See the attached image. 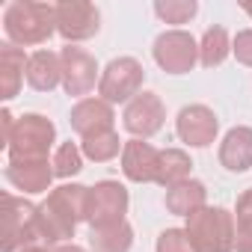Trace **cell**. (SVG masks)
<instances>
[{
  "label": "cell",
  "mask_w": 252,
  "mask_h": 252,
  "mask_svg": "<svg viewBox=\"0 0 252 252\" xmlns=\"http://www.w3.org/2000/svg\"><path fill=\"white\" fill-rule=\"evenodd\" d=\"M86 196L89 187L63 184L51 190V196L39 205V234L48 243H63L74 237V225L86 220Z\"/></svg>",
  "instance_id": "6da1fadb"
},
{
  "label": "cell",
  "mask_w": 252,
  "mask_h": 252,
  "mask_svg": "<svg viewBox=\"0 0 252 252\" xmlns=\"http://www.w3.org/2000/svg\"><path fill=\"white\" fill-rule=\"evenodd\" d=\"M3 30L12 45H42L57 30V6L15 0L3 12Z\"/></svg>",
  "instance_id": "7a4b0ae2"
},
{
  "label": "cell",
  "mask_w": 252,
  "mask_h": 252,
  "mask_svg": "<svg viewBox=\"0 0 252 252\" xmlns=\"http://www.w3.org/2000/svg\"><path fill=\"white\" fill-rule=\"evenodd\" d=\"M184 231L196 252H228L234 249V237H237L231 214L222 208H208V205L187 217Z\"/></svg>",
  "instance_id": "3957f363"
},
{
  "label": "cell",
  "mask_w": 252,
  "mask_h": 252,
  "mask_svg": "<svg viewBox=\"0 0 252 252\" xmlns=\"http://www.w3.org/2000/svg\"><path fill=\"white\" fill-rule=\"evenodd\" d=\"M57 128L54 122L39 116V113H27L15 122L12 137H9V163H27V160H48V152L54 146Z\"/></svg>",
  "instance_id": "277c9868"
},
{
  "label": "cell",
  "mask_w": 252,
  "mask_h": 252,
  "mask_svg": "<svg viewBox=\"0 0 252 252\" xmlns=\"http://www.w3.org/2000/svg\"><path fill=\"white\" fill-rule=\"evenodd\" d=\"M39 234V208L30 205L24 196L3 193V252H21L27 249Z\"/></svg>",
  "instance_id": "5b68a950"
},
{
  "label": "cell",
  "mask_w": 252,
  "mask_h": 252,
  "mask_svg": "<svg viewBox=\"0 0 252 252\" xmlns=\"http://www.w3.org/2000/svg\"><path fill=\"white\" fill-rule=\"evenodd\" d=\"M125 211H128V190H125L119 181H101V184L89 187V196H86V222L92 228L125 222Z\"/></svg>",
  "instance_id": "8992f818"
},
{
  "label": "cell",
  "mask_w": 252,
  "mask_h": 252,
  "mask_svg": "<svg viewBox=\"0 0 252 252\" xmlns=\"http://www.w3.org/2000/svg\"><path fill=\"white\" fill-rule=\"evenodd\" d=\"M143 65L134 60V57H119L113 60L101 80H98V92L107 104H119V101H128V98H137L140 95V86H143Z\"/></svg>",
  "instance_id": "52a82bcc"
},
{
  "label": "cell",
  "mask_w": 252,
  "mask_h": 252,
  "mask_svg": "<svg viewBox=\"0 0 252 252\" xmlns=\"http://www.w3.org/2000/svg\"><path fill=\"white\" fill-rule=\"evenodd\" d=\"M196 57H199V48L193 42L190 33L184 30H169V33H160L158 42H155V60L160 68H166L169 74H184L196 65Z\"/></svg>",
  "instance_id": "ba28073f"
},
{
  "label": "cell",
  "mask_w": 252,
  "mask_h": 252,
  "mask_svg": "<svg viewBox=\"0 0 252 252\" xmlns=\"http://www.w3.org/2000/svg\"><path fill=\"white\" fill-rule=\"evenodd\" d=\"M57 33L65 42H83L98 33V9L83 0L57 3Z\"/></svg>",
  "instance_id": "9c48e42d"
},
{
  "label": "cell",
  "mask_w": 252,
  "mask_h": 252,
  "mask_svg": "<svg viewBox=\"0 0 252 252\" xmlns=\"http://www.w3.org/2000/svg\"><path fill=\"white\" fill-rule=\"evenodd\" d=\"M60 63H63V86L68 95H86L95 86L98 65H95L92 54H86L77 45H65L60 51Z\"/></svg>",
  "instance_id": "30bf717a"
},
{
  "label": "cell",
  "mask_w": 252,
  "mask_h": 252,
  "mask_svg": "<svg viewBox=\"0 0 252 252\" xmlns=\"http://www.w3.org/2000/svg\"><path fill=\"white\" fill-rule=\"evenodd\" d=\"M163 119H166V110H163V101L155 95V92H143L137 95L128 110H125V128H128L134 137H152L163 128Z\"/></svg>",
  "instance_id": "8fae6325"
},
{
  "label": "cell",
  "mask_w": 252,
  "mask_h": 252,
  "mask_svg": "<svg viewBox=\"0 0 252 252\" xmlns=\"http://www.w3.org/2000/svg\"><path fill=\"white\" fill-rule=\"evenodd\" d=\"M217 128H220L217 116L205 104H193V107H184L178 113V137L187 146H196V149L211 146L214 137H217Z\"/></svg>",
  "instance_id": "7c38bea8"
},
{
  "label": "cell",
  "mask_w": 252,
  "mask_h": 252,
  "mask_svg": "<svg viewBox=\"0 0 252 252\" xmlns=\"http://www.w3.org/2000/svg\"><path fill=\"white\" fill-rule=\"evenodd\" d=\"M71 128L86 140L104 131H113V107L104 98H83L71 110Z\"/></svg>",
  "instance_id": "4fadbf2b"
},
{
  "label": "cell",
  "mask_w": 252,
  "mask_h": 252,
  "mask_svg": "<svg viewBox=\"0 0 252 252\" xmlns=\"http://www.w3.org/2000/svg\"><path fill=\"white\" fill-rule=\"evenodd\" d=\"M122 169L131 181H158V169H160V152L152 149L143 140H131L122 149Z\"/></svg>",
  "instance_id": "5bb4252c"
},
{
  "label": "cell",
  "mask_w": 252,
  "mask_h": 252,
  "mask_svg": "<svg viewBox=\"0 0 252 252\" xmlns=\"http://www.w3.org/2000/svg\"><path fill=\"white\" fill-rule=\"evenodd\" d=\"M54 163L48 160H27V163H9L6 181L21 193H45L54 181Z\"/></svg>",
  "instance_id": "9a60e30c"
},
{
  "label": "cell",
  "mask_w": 252,
  "mask_h": 252,
  "mask_svg": "<svg viewBox=\"0 0 252 252\" xmlns=\"http://www.w3.org/2000/svg\"><path fill=\"white\" fill-rule=\"evenodd\" d=\"M27 63H30V57H24L21 48H15V45L0 48V98L12 101L18 95L24 74H27Z\"/></svg>",
  "instance_id": "2e32d148"
},
{
  "label": "cell",
  "mask_w": 252,
  "mask_h": 252,
  "mask_svg": "<svg viewBox=\"0 0 252 252\" xmlns=\"http://www.w3.org/2000/svg\"><path fill=\"white\" fill-rule=\"evenodd\" d=\"M220 163L231 172L252 166V128H231L220 146Z\"/></svg>",
  "instance_id": "e0dca14e"
},
{
  "label": "cell",
  "mask_w": 252,
  "mask_h": 252,
  "mask_svg": "<svg viewBox=\"0 0 252 252\" xmlns=\"http://www.w3.org/2000/svg\"><path fill=\"white\" fill-rule=\"evenodd\" d=\"M27 83L39 92H51L57 83H63V63L54 51H36L27 63Z\"/></svg>",
  "instance_id": "ac0fdd59"
},
{
  "label": "cell",
  "mask_w": 252,
  "mask_h": 252,
  "mask_svg": "<svg viewBox=\"0 0 252 252\" xmlns=\"http://www.w3.org/2000/svg\"><path fill=\"white\" fill-rule=\"evenodd\" d=\"M166 208L172 214H181V217L196 214L199 208H205V184L202 181H181V184L169 187Z\"/></svg>",
  "instance_id": "d6986e66"
},
{
  "label": "cell",
  "mask_w": 252,
  "mask_h": 252,
  "mask_svg": "<svg viewBox=\"0 0 252 252\" xmlns=\"http://www.w3.org/2000/svg\"><path fill=\"white\" fill-rule=\"evenodd\" d=\"M131 243H134V231L128 222H116V225H104V228L89 231L92 252H128Z\"/></svg>",
  "instance_id": "ffe728a7"
},
{
  "label": "cell",
  "mask_w": 252,
  "mask_h": 252,
  "mask_svg": "<svg viewBox=\"0 0 252 252\" xmlns=\"http://www.w3.org/2000/svg\"><path fill=\"white\" fill-rule=\"evenodd\" d=\"M190 158L181 152V149H166L160 152V169H158V184H166V187H175L181 181H187V172H190Z\"/></svg>",
  "instance_id": "44dd1931"
},
{
  "label": "cell",
  "mask_w": 252,
  "mask_h": 252,
  "mask_svg": "<svg viewBox=\"0 0 252 252\" xmlns=\"http://www.w3.org/2000/svg\"><path fill=\"white\" fill-rule=\"evenodd\" d=\"M228 33L222 27H211L205 36H202V48H199V60L205 68H214L220 65L225 57H228Z\"/></svg>",
  "instance_id": "7402d4cb"
},
{
  "label": "cell",
  "mask_w": 252,
  "mask_h": 252,
  "mask_svg": "<svg viewBox=\"0 0 252 252\" xmlns=\"http://www.w3.org/2000/svg\"><path fill=\"white\" fill-rule=\"evenodd\" d=\"M80 152H83L89 160H98V163L113 160V158L119 155V134H116V131H104V134L86 137L83 146H80Z\"/></svg>",
  "instance_id": "603a6c76"
},
{
  "label": "cell",
  "mask_w": 252,
  "mask_h": 252,
  "mask_svg": "<svg viewBox=\"0 0 252 252\" xmlns=\"http://www.w3.org/2000/svg\"><path fill=\"white\" fill-rule=\"evenodd\" d=\"M237 252H252V190L237 199Z\"/></svg>",
  "instance_id": "cb8c5ba5"
},
{
  "label": "cell",
  "mask_w": 252,
  "mask_h": 252,
  "mask_svg": "<svg viewBox=\"0 0 252 252\" xmlns=\"http://www.w3.org/2000/svg\"><path fill=\"white\" fill-rule=\"evenodd\" d=\"M83 169V152L74 143H63L54 155V175L57 178H71Z\"/></svg>",
  "instance_id": "d4e9b609"
},
{
  "label": "cell",
  "mask_w": 252,
  "mask_h": 252,
  "mask_svg": "<svg viewBox=\"0 0 252 252\" xmlns=\"http://www.w3.org/2000/svg\"><path fill=\"white\" fill-rule=\"evenodd\" d=\"M196 3L193 0H166V3H155V12L166 21V24H187L196 15Z\"/></svg>",
  "instance_id": "484cf974"
},
{
  "label": "cell",
  "mask_w": 252,
  "mask_h": 252,
  "mask_svg": "<svg viewBox=\"0 0 252 252\" xmlns=\"http://www.w3.org/2000/svg\"><path fill=\"white\" fill-rule=\"evenodd\" d=\"M158 252H196L187 231L181 228H166L160 237H158Z\"/></svg>",
  "instance_id": "4316f807"
},
{
  "label": "cell",
  "mask_w": 252,
  "mask_h": 252,
  "mask_svg": "<svg viewBox=\"0 0 252 252\" xmlns=\"http://www.w3.org/2000/svg\"><path fill=\"white\" fill-rule=\"evenodd\" d=\"M231 51H234V57H237L243 65H252V30L237 33V39H234Z\"/></svg>",
  "instance_id": "83f0119b"
},
{
  "label": "cell",
  "mask_w": 252,
  "mask_h": 252,
  "mask_svg": "<svg viewBox=\"0 0 252 252\" xmlns=\"http://www.w3.org/2000/svg\"><path fill=\"white\" fill-rule=\"evenodd\" d=\"M51 252H86L83 246H74V243H63V246H57V249H51Z\"/></svg>",
  "instance_id": "f1b7e54d"
},
{
  "label": "cell",
  "mask_w": 252,
  "mask_h": 252,
  "mask_svg": "<svg viewBox=\"0 0 252 252\" xmlns=\"http://www.w3.org/2000/svg\"><path fill=\"white\" fill-rule=\"evenodd\" d=\"M21 252H48V249H42V246H27V249H21Z\"/></svg>",
  "instance_id": "f546056e"
},
{
  "label": "cell",
  "mask_w": 252,
  "mask_h": 252,
  "mask_svg": "<svg viewBox=\"0 0 252 252\" xmlns=\"http://www.w3.org/2000/svg\"><path fill=\"white\" fill-rule=\"evenodd\" d=\"M243 9H246V12H249V15H252V6H243Z\"/></svg>",
  "instance_id": "4dcf8cb0"
}]
</instances>
